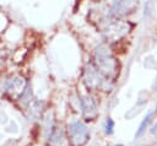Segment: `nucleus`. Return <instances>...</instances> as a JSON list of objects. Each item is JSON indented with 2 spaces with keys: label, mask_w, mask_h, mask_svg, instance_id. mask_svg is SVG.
I'll return each instance as SVG.
<instances>
[{
  "label": "nucleus",
  "mask_w": 157,
  "mask_h": 146,
  "mask_svg": "<svg viewBox=\"0 0 157 146\" xmlns=\"http://www.w3.org/2000/svg\"><path fill=\"white\" fill-rule=\"evenodd\" d=\"M69 136L75 146H82L88 139V130L85 124L74 121L69 125Z\"/></svg>",
  "instance_id": "1"
},
{
  "label": "nucleus",
  "mask_w": 157,
  "mask_h": 146,
  "mask_svg": "<svg viewBox=\"0 0 157 146\" xmlns=\"http://www.w3.org/2000/svg\"><path fill=\"white\" fill-rule=\"evenodd\" d=\"M82 109H83V114L86 115V117H88V118H93L94 115H96V113H97V110H96V103H94V101L90 97V96H85L83 98H82Z\"/></svg>",
  "instance_id": "2"
},
{
  "label": "nucleus",
  "mask_w": 157,
  "mask_h": 146,
  "mask_svg": "<svg viewBox=\"0 0 157 146\" xmlns=\"http://www.w3.org/2000/svg\"><path fill=\"white\" fill-rule=\"evenodd\" d=\"M152 118H153V113H152V112H150V113L144 118V120L141 121V124H140V126L137 128V131H136V134H135L136 137H140V136L144 135V133L146 131L147 126H148L150 123L152 121Z\"/></svg>",
  "instance_id": "3"
},
{
  "label": "nucleus",
  "mask_w": 157,
  "mask_h": 146,
  "mask_svg": "<svg viewBox=\"0 0 157 146\" xmlns=\"http://www.w3.org/2000/svg\"><path fill=\"white\" fill-rule=\"evenodd\" d=\"M104 131L107 135H112L113 131H114V120L112 118H108L105 120V124H104Z\"/></svg>",
  "instance_id": "4"
},
{
  "label": "nucleus",
  "mask_w": 157,
  "mask_h": 146,
  "mask_svg": "<svg viewBox=\"0 0 157 146\" xmlns=\"http://www.w3.org/2000/svg\"><path fill=\"white\" fill-rule=\"evenodd\" d=\"M117 146H124V145H121V144H119V145H117Z\"/></svg>",
  "instance_id": "5"
}]
</instances>
